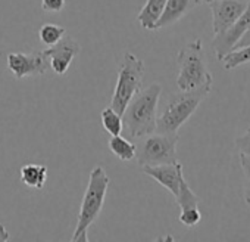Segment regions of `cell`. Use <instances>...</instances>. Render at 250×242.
<instances>
[{"instance_id":"7402d4cb","label":"cell","mask_w":250,"mask_h":242,"mask_svg":"<svg viewBox=\"0 0 250 242\" xmlns=\"http://www.w3.org/2000/svg\"><path fill=\"white\" fill-rule=\"evenodd\" d=\"M235 146L240 151V154H244V155L250 157V126L241 136H238L235 139Z\"/></svg>"},{"instance_id":"6da1fadb","label":"cell","mask_w":250,"mask_h":242,"mask_svg":"<svg viewBox=\"0 0 250 242\" xmlns=\"http://www.w3.org/2000/svg\"><path fill=\"white\" fill-rule=\"evenodd\" d=\"M161 95L162 86L159 83H152L146 89H140L125 106L122 112V124L131 139H140L155 133Z\"/></svg>"},{"instance_id":"e0dca14e","label":"cell","mask_w":250,"mask_h":242,"mask_svg":"<svg viewBox=\"0 0 250 242\" xmlns=\"http://www.w3.org/2000/svg\"><path fill=\"white\" fill-rule=\"evenodd\" d=\"M174 198H175V202L180 207V210H186V208H191V207H199V202H200V198L190 188V185L187 183L186 177L181 179L180 191H178V194Z\"/></svg>"},{"instance_id":"ffe728a7","label":"cell","mask_w":250,"mask_h":242,"mask_svg":"<svg viewBox=\"0 0 250 242\" xmlns=\"http://www.w3.org/2000/svg\"><path fill=\"white\" fill-rule=\"evenodd\" d=\"M240 167H241V171H243V192H244V201L246 204L250 207V157L249 155H244V154H240Z\"/></svg>"},{"instance_id":"9c48e42d","label":"cell","mask_w":250,"mask_h":242,"mask_svg":"<svg viewBox=\"0 0 250 242\" xmlns=\"http://www.w3.org/2000/svg\"><path fill=\"white\" fill-rule=\"evenodd\" d=\"M80 52H81L80 43L74 37L66 34L56 45L49 46L47 49L43 50V53L49 58L50 68L56 75H65L71 67V62L74 61L75 56H78Z\"/></svg>"},{"instance_id":"603a6c76","label":"cell","mask_w":250,"mask_h":242,"mask_svg":"<svg viewBox=\"0 0 250 242\" xmlns=\"http://www.w3.org/2000/svg\"><path fill=\"white\" fill-rule=\"evenodd\" d=\"M65 8V0H42V9L44 12H61Z\"/></svg>"},{"instance_id":"2e32d148","label":"cell","mask_w":250,"mask_h":242,"mask_svg":"<svg viewBox=\"0 0 250 242\" xmlns=\"http://www.w3.org/2000/svg\"><path fill=\"white\" fill-rule=\"evenodd\" d=\"M100 118H102V126L103 129L110 135V136H115V135H121L122 129H124V124H122V115L118 114L113 108L107 106L102 111L100 114Z\"/></svg>"},{"instance_id":"d4e9b609","label":"cell","mask_w":250,"mask_h":242,"mask_svg":"<svg viewBox=\"0 0 250 242\" xmlns=\"http://www.w3.org/2000/svg\"><path fill=\"white\" fill-rule=\"evenodd\" d=\"M11 235L9 232L6 230V227L3 224H0V242H5V241H9Z\"/></svg>"},{"instance_id":"277c9868","label":"cell","mask_w":250,"mask_h":242,"mask_svg":"<svg viewBox=\"0 0 250 242\" xmlns=\"http://www.w3.org/2000/svg\"><path fill=\"white\" fill-rule=\"evenodd\" d=\"M178 75L177 86L180 90H193L203 84H213V77L208 70L203 43L196 39L187 43L177 55Z\"/></svg>"},{"instance_id":"ac0fdd59","label":"cell","mask_w":250,"mask_h":242,"mask_svg":"<svg viewBox=\"0 0 250 242\" xmlns=\"http://www.w3.org/2000/svg\"><path fill=\"white\" fill-rule=\"evenodd\" d=\"M221 62L224 64L225 70H234V68H237V67H240L243 64H249L250 62V45L228 52L221 59Z\"/></svg>"},{"instance_id":"ba28073f","label":"cell","mask_w":250,"mask_h":242,"mask_svg":"<svg viewBox=\"0 0 250 242\" xmlns=\"http://www.w3.org/2000/svg\"><path fill=\"white\" fill-rule=\"evenodd\" d=\"M249 27H250V0H249L247 8L244 9V12L238 17V20L235 23H232L222 33L213 36L212 49H213L218 61H221L228 52H231L234 49L235 43L241 39V36L247 31Z\"/></svg>"},{"instance_id":"4fadbf2b","label":"cell","mask_w":250,"mask_h":242,"mask_svg":"<svg viewBox=\"0 0 250 242\" xmlns=\"http://www.w3.org/2000/svg\"><path fill=\"white\" fill-rule=\"evenodd\" d=\"M47 167L44 164H25L21 167V182L33 189H43L47 180Z\"/></svg>"},{"instance_id":"9a60e30c","label":"cell","mask_w":250,"mask_h":242,"mask_svg":"<svg viewBox=\"0 0 250 242\" xmlns=\"http://www.w3.org/2000/svg\"><path fill=\"white\" fill-rule=\"evenodd\" d=\"M109 148L112 154L121 161H131L136 158V144L130 142L128 139H125L121 135L110 136Z\"/></svg>"},{"instance_id":"cb8c5ba5","label":"cell","mask_w":250,"mask_h":242,"mask_svg":"<svg viewBox=\"0 0 250 242\" xmlns=\"http://www.w3.org/2000/svg\"><path fill=\"white\" fill-rule=\"evenodd\" d=\"M247 45H250V27H249L247 31L241 36V39L235 43L234 49H238V48H243V46H247ZM234 49H232V50H234Z\"/></svg>"},{"instance_id":"44dd1931","label":"cell","mask_w":250,"mask_h":242,"mask_svg":"<svg viewBox=\"0 0 250 242\" xmlns=\"http://www.w3.org/2000/svg\"><path fill=\"white\" fill-rule=\"evenodd\" d=\"M178 220L187 226V227H193L196 224L200 223L202 220V213L199 210V207H191V208H186V210H180V217Z\"/></svg>"},{"instance_id":"484cf974","label":"cell","mask_w":250,"mask_h":242,"mask_svg":"<svg viewBox=\"0 0 250 242\" xmlns=\"http://www.w3.org/2000/svg\"><path fill=\"white\" fill-rule=\"evenodd\" d=\"M202 2H206V3H209V2H212V0H202Z\"/></svg>"},{"instance_id":"52a82bcc","label":"cell","mask_w":250,"mask_h":242,"mask_svg":"<svg viewBox=\"0 0 250 242\" xmlns=\"http://www.w3.org/2000/svg\"><path fill=\"white\" fill-rule=\"evenodd\" d=\"M6 59H8V68L18 80L25 77L43 75L50 67V61L43 53V50L33 52V53L11 52L8 53Z\"/></svg>"},{"instance_id":"30bf717a","label":"cell","mask_w":250,"mask_h":242,"mask_svg":"<svg viewBox=\"0 0 250 242\" xmlns=\"http://www.w3.org/2000/svg\"><path fill=\"white\" fill-rule=\"evenodd\" d=\"M208 5L212 12L213 34H219L238 20L247 8L249 0H212Z\"/></svg>"},{"instance_id":"5bb4252c","label":"cell","mask_w":250,"mask_h":242,"mask_svg":"<svg viewBox=\"0 0 250 242\" xmlns=\"http://www.w3.org/2000/svg\"><path fill=\"white\" fill-rule=\"evenodd\" d=\"M165 3H167V0H146L145 6L137 15L139 24L145 30H155V25L164 12Z\"/></svg>"},{"instance_id":"d6986e66","label":"cell","mask_w":250,"mask_h":242,"mask_svg":"<svg viewBox=\"0 0 250 242\" xmlns=\"http://www.w3.org/2000/svg\"><path fill=\"white\" fill-rule=\"evenodd\" d=\"M65 34H66V30L63 27L56 25V24H52V23L43 24L40 27V30H39V39L47 48L56 45Z\"/></svg>"},{"instance_id":"8992f818","label":"cell","mask_w":250,"mask_h":242,"mask_svg":"<svg viewBox=\"0 0 250 242\" xmlns=\"http://www.w3.org/2000/svg\"><path fill=\"white\" fill-rule=\"evenodd\" d=\"M136 144V160L143 166H162L177 163V144L180 136L177 133H150Z\"/></svg>"},{"instance_id":"5b68a950","label":"cell","mask_w":250,"mask_h":242,"mask_svg":"<svg viewBox=\"0 0 250 242\" xmlns=\"http://www.w3.org/2000/svg\"><path fill=\"white\" fill-rule=\"evenodd\" d=\"M145 62L131 52H125L118 70V80L110 99V108L122 115L127 103L142 89L145 75Z\"/></svg>"},{"instance_id":"7c38bea8","label":"cell","mask_w":250,"mask_h":242,"mask_svg":"<svg viewBox=\"0 0 250 242\" xmlns=\"http://www.w3.org/2000/svg\"><path fill=\"white\" fill-rule=\"evenodd\" d=\"M202 0H167L164 12L155 25V30H162L174 25L191 9H194Z\"/></svg>"},{"instance_id":"3957f363","label":"cell","mask_w":250,"mask_h":242,"mask_svg":"<svg viewBox=\"0 0 250 242\" xmlns=\"http://www.w3.org/2000/svg\"><path fill=\"white\" fill-rule=\"evenodd\" d=\"M212 84H203L193 90H180L169 96L162 112L156 118L158 133H177L180 127L196 112L203 99L210 93Z\"/></svg>"},{"instance_id":"8fae6325","label":"cell","mask_w":250,"mask_h":242,"mask_svg":"<svg viewBox=\"0 0 250 242\" xmlns=\"http://www.w3.org/2000/svg\"><path fill=\"white\" fill-rule=\"evenodd\" d=\"M143 173L155 179L161 186L167 188L174 196L180 191L181 179L184 177L183 166L181 163H172V164H162V166H143Z\"/></svg>"},{"instance_id":"7a4b0ae2","label":"cell","mask_w":250,"mask_h":242,"mask_svg":"<svg viewBox=\"0 0 250 242\" xmlns=\"http://www.w3.org/2000/svg\"><path fill=\"white\" fill-rule=\"evenodd\" d=\"M109 183H110V179L102 166H96L90 171L88 185L85 188V192H84V196L81 201L75 232H74L71 241H74V242H87L88 241V233H87L88 227L97 220V217L103 208Z\"/></svg>"}]
</instances>
